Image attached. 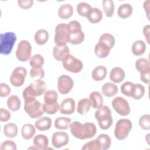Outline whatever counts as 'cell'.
I'll return each instance as SVG.
<instances>
[{
  "mask_svg": "<svg viewBox=\"0 0 150 150\" xmlns=\"http://www.w3.org/2000/svg\"><path fill=\"white\" fill-rule=\"evenodd\" d=\"M69 128L71 134L75 138L81 140L91 138L97 132L96 126L92 122L81 124L76 121L71 122Z\"/></svg>",
  "mask_w": 150,
  "mask_h": 150,
  "instance_id": "obj_1",
  "label": "cell"
},
{
  "mask_svg": "<svg viewBox=\"0 0 150 150\" xmlns=\"http://www.w3.org/2000/svg\"><path fill=\"white\" fill-rule=\"evenodd\" d=\"M100 128L106 130L111 127L113 122L111 111L107 105H102L97 108L94 114Z\"/></svg>",
  "mask_w": 150,
  "mask_h": 150,
  "instance_id": "obj_2",
  "label": "cell"
},
{
  "mask_svg": "<svg viewBox=\"0 0 150 150\" xmlns=\"http://www.w3.org/2000/svg\"><path fill=\"white\" fill-rule=\"evenodd\" d=\"M16 40V36L12 32L0 35V53L8 55L11 53Z\"/></svg>",
  "mask_w": 150,
  "mask_h": 150,
  "instance_id": "obj_3",
  "label": "cell"
},
{
  "mask_svg": "<svg viewBox=\"0 0 150 150\" xmlns=\"http://www.w3.org/2000/svg\"><path fill=\"white\" fill-rule=\"evenodd\" d=\"M54 41L56 45H66L69 42L70 32L68 25L64 23L58 24L54 29Z\"/></svg>",
  "mask_w": 150,
  "mask_h": 150,
  "instance_id": "obj_4",
  "label": "cell"
},
{
  "mask_svg": "<svg viewBox=\"0 0 150 150\" xmlns=\"http://www.w3.org/2000/svg\"><path fill=\"white\" fill-rule=\"evenodd\" d=\"M132 127L131 121L127 118L120 119L116 123L114 129L115 137L118 140L125 139Z\"/></svg>",
  "mask_w": 150,
  "mask_h": 150,
  "instance_id": "obj_5",
  "label": "cell"
},
{
  "mask_svg": "<svg viewBox=\"0 0 150 150\" xmlns=\"http://www.w3.org/2000/svg\"><path fill=\"white\" fill-rule=\"evenodd\" d=\"M24 110L32 118H38L44 114L43 104L38 100L34 99L30 101H26L24 104Z\"/></svg>",
  "mask_w": 150,
  "mask_h": 150,
  "instance_id": "obj_6",
  "label": "cell"
},
{
  "mask_svg": "<svg viewBox=\"0 0 150 150\" xmlns=\"http://www.w3.org/2000/svg\"><path fill=\"white\" fill-rule=\"evenodd\" d=\"M62 64L66 70L73 73L80 72L83 68V62L70 54L62 61Z\"/></svg>",
  "mask_w": 150,
  "mask_h": 150,
  "instance_id": "obj_7",
  "label": "cell"
},
{
  "mask_svg": "<svg viewBox=\"0 0 150 150\" xmlns=\"http://www.w3.org/2000/svg\"><path fill=\"white\" fill-rule=\"evenodd\" d=\"M32 46L26 40L20 41L18 45L15 54L17 59L21 62H26L31 57Z\"/></svg>",
  "mask_w": 150,
  "mask_h": 150,
  "instance_id": "obj_8",
  "label": "cell"
},
{
  "mask_svg": "<svg viewBox=\"0 0 150 150\" xmlns=\"http://www.w3.org/2000/svg\"><path fill=\"white\" fill-rule=\"evenodd\" d=\"M114 110L121 116L128 115L131 111L128 102L123 97H116L111 103Z\"/></svg>",
  "mask_w": 150,
  "mask_h": 150,
  "instance_id": "obj_9",
  "label": "cell"
},
{
  "mask_svg": "<svg viewBox=\"0 0 150 150\" xmlns=\"http://www.w3.org/2000/svg\"><path fill=\"white\" fill-rule=\"evenodd\" d=\"M27 74L26 69L23 67H17L12 71L10 76V82L12 86L16 87L22 86Z\"/></svg>",
  "mask_w": 150,
  "mask_h": 150,
  "instance_id": "obj_10",
  "label": "cell"
},
{
  "mask_svg": "<svg viewBox=\"0 0 150 150\" xmlns=\"http://www.w3.org/2000/svg\"><path fill=\"white\" fill-rule=\"evenodd\" d=\"M74 86V81L70 76L63 74L57 80V90L62 94H66L71 91Z\"/></svg>",
  "mask_w": 150,
  "mask_h": 150,
  "instance_id": "obj_11",
  "label": "cell"
},
{
  "mask_svg": "<svg viewBox=\"0 0 150 150\" xmlns=\"http://www.w3.org/2000/svg\"><path fill=\"white\" fill-rule=\"evenodd\" d=\"M69 141V135L64 131H57L53 134L52 137V145L56 148H60L66 145Z\"/></svg>",
  "mask_w": 150,
  "mask_h": 150,
  "instance_id": "obj_12",
  "label": "cell"
},
{
  "mask_svg": "<svg viewBox=\"0 0 150 150\" xmlns=\"http://www.w3.org/2000/svg\"><path fill=\"white\" fill-rule=\"evenodd\" d=\"M76 107L75 101L70 97L64 99L59 105V111L61 114L70 115L74 112Z\"/></svg>",
  "mask_w": 150,
  "mask_h": 150,
  "instance_id": "obj_13",
  "label": "cell"
},
{
  "mask_svg": "<svg viewBox=\"0 0 150 150\" xmlns=\"http://www.w3.org/2000/svg\"><path fill=\"white\" fill-rule=\"evenodd\" d=\"M69 54L70 50L67 45L63 46L55 45L53 47V56L54 58L58 61L62 62L64 58Z\"/></svg>",
  "mask_w": 150,
  "mask_h": 150,
  "instance_id": "obj_14",
  "label": "cell"
},
{
  "mask_svg": "<svg viewBox=\"0 0 150 150\" xmlns=\"http://www.w3.org/2000/svg\"><path fill=\"white\" fill-rule=\"evenodd\" d=\"M98 43L110 50L114 46L115 40L111 34L105 33L100 36Z\"/></svg>",
  "mask_w": 150,
  "mask_h": 150,
  "instance_id": "obj_15",
  "label": "cell"
},
{
  "mask_svg": "<svg viewBox=\"0 0 150 150\" xmlns=\"http://www.w3.org/2000/svg\"><path fill=\"white\" fill-rule=\"evenodd\" d=\"M125 71L120 67H114L110 73V79L115 83H120L125 78Z\"/></svg>",
  "mask_w": 150,
  "mask_h": 150,
  "instance_id": "obj_16",
  "label": "cell"
},
{
  "mask_svg": "<svg viewBox=\"0 0 150 150\" xmlns=\"http://www.w3.org/2000/svg\"><path fill=\"white\" fill-rule=\"evenodd\" d=\"M29 85L32 88L36 97L40 96L45 94V93L46 91V84L44 81L42 80L41 79L35 80L34 81L32 82Z\"/></svg>",
  "mask_w": 150,
  "mask_h": 150,
  "instance_id": "obj_17",
  "label": "cell"
},
{
  "mask_svg": "<svg viewBox=\"0 0 150 150\" xmlns=\"http://www.w3.org/2000/svg\"><path fill=\"white\" fill-rule=\"evenodd\" d=\"M35 127L39 131H47L52 127V120L47 117H39L35 121Z\"/></svg>",
  "mask_w": 150,
  "mask_h": 150,
  "instance_id": "obj_18",
  "label": "cell"
},
{
  "mask_svg": "<svg viewBox=\"0 0 150 150\" xmlns=\"http://www.w3.org/2000/svg\"><path fill=\"white\" fill-rule=\"evenodd\" d=\"M58 16L63 19H67L70 18L73 14V8L69 4L62 5L58 9Z\"/></svg>",
  "mask_w": 150,
  "mask_h": 150,
  "instance_id": "obj_19",
  "label": "cell"
},
{
  "mask_svg": "<svg viewBox=\"0 0 150 150\" xmlns=\"http://www.w3.org/2000/svg\"><path fill=\"white\" fill-rule=\"evenodd\" d=\"M33 144L39 149H48L49 139L47 136L43 134H38L34 137L33 139Z\"/></svg>",
  "mask_w": 150,
  "mask_h": 150,
  "instance_id": "obj_20",
  "label": "cell"
},
{
  "mask_svg": "<svg viewBox=\"0 0 150 150\" xmlns=\"http://www.w3.org/2000/svg\"><path fill=\"white\" fill-rule=\"evenodd\" d=\"M107 68L102 65L96 67L92 71L91 77L95 81H101L104 79L107 76Z\"/></svg>",
  "mask_w": 150,
  "mask_h": 150,
  "instance_id": "obj_21",
  "label": "cell"
},
{
  "mask_svg": "<svg viewBox=\"0 0 150 150\" xmlns=\"http://www.w3.org/2000/svg\"><path fill=\"white\" fill-rule=\"evenodd\" d=\"M118 87L114 83L108 82L104 84L101 87L102 93L107 97L115 96L118 92Z\"/></svg>",
  "mask_w": 150,
  "mask_h": 150,
  "instance_id": "obj_22",
  "label": "cell"
},
{
  "mask_svg": "<svg viewBox=\"0 0 150 150\" xmlns=\"http://www.w3.org/2000/svg\"><path fill=\"white\" fill-rule=\"evenodd\" d=\"M89 100L91 103V107L93 108L97 109L103 105V98L101 94L97 91H93L89 96Z\"/></svg>",
  "mask_w": 150,
  "mask_h": 150,
  "instance_id": "obj_23",
  "label": "cell"
},
{
  "mask_svg": "<svg viewBox=\"0 0 150 150\" xmlns=\"http://www.w3.org/2000/svg\"><path fill=\"white\" fill-rule=\"evenodd\" d=\"M133 12V8L129 4H123L119 6L117 10L118 16L122 19L129 17Z\"/></svg>",
  "mask_w": 150,
  "mask_h": 150,
  "instance_id": "obj_24",
  "label": "cell"
},
{
  "mask_svg": "<svg viewBox=\"0 0 150 150\" xmlns=\"http://www.w3.org/2000/svg\"><path fill=\"white\" fill-rule=\"evenodd\" d=\"M91 107V103L89 98H83L80 99L77 103V111L79 114L84 115L88 112Z\"/></svg>",
  "mask_w": 150,
  "mask_h": 150,
  "instance_id": "obj_25",
  "label": "cell"
},
{
  "mask_svg": "<svg viewBox=\"0 0 150 150\" xmlns=\"http://www.w3.org/2000/svg\"><path fill=\"white\" fill-rule=\"evenodd\" d=\"M57 98L58 94L56 91L53 90H47L44 94V104L47 105H54L58 103Z\"/></svg>",
  "mask_w": 150,
  "mask_h": 150,
  "instance_id": "obj_26",
  "label": "cell"
},
{
  "mask_svg": "<svg viewBox=\"0 0 150 150\" xmlns=\"http://www.w3.org/2000/svg\"><path fill=\"white\" fill-rule=\"evenodd\" d=\"M35 128L36 127L31 124H24L22 126L21 130L22 138L26 140H29L32 138L36 132Z\"/></svg>",
  "mask_w": 150,
  "mask_h": 150,
  "instance_id": "obj_27",
  "label": "cell"
},
{
  "mask_svg": "<svg viewBox=\"0 0 150 150\" xmlns=\"http://www.w3.org/2000/svg\"><path fill=\"white\" fill-rule=\"evenodd\" d=\"M87 18L90 22L97 23L100 22L103 18V12L97 8H92Z\"/></svg>",
  "mask_w": 150,
  "mask_h": 150,
  "instance_id": "obj_28",
  "label": "cell"
},
{
  "mask_svg": "<svg viewBox=\"0 0 150 150\" xmlns=\"http://www.w3.org/2000/svg\"><path fill=\"white\" fill-rule=\"evenodd\" d=\"M49 33L45 29H39L36 32L34 39L35 42L39 45H45L49 39Z\"/></svg>",
  "mask_w": 150,
  "mask_h": 150,
  "instance_id": "obj_29",
  "label": "cell"
},
{
  "mask_svg": "<svg viewBox=\"0 0 150 150\" xmlns=\"http://www.w3.org/2000/svg\"><path fill=\"white\" fill-rule=\"evenodd\" d=\"M146 50V44L142 40H138L134 42L132 46V52L135 56H141Z\"/></svg>",
  "mask_w": 150,
  "mask_h": 150,
  "instance_id": "obj_30",
  "label": "cell"
},
{
  "mask_svg": "<svg viewBox=\"0 0 150 150\" xmlns=\"http://www.w3.org/2000/svg\"><path fill=\"white\" fill-rule=\"evenodd\" d=\"M3 130L5 136L9 138H12L17 135L18 129L15 124L9 122L4 125Z\"/></svg>",
  "mask_w": 150,
  "mask_h": 150,
  "instance_id": "obj_31",
  "label": "cell"
},
{
  "mask_svg": "<svg viewBox=\"0 0 150 150\" xmlns=\"http://www.w3.org/2000/svg\"><path fill=\"white\" fill-rule=\"evenodd\" d=\"M71 121V119L68 117H57L54 121V127L57 129H67L69 128Z\"/></svg>",
  "mask_w": 150,
  "mask_h": 150,
  "instance_id": "obj_32",
  "label": "cell"
},
{
  "mask_svg": "<svg viewBox=\"0 0 150 150\" xmlns=\"http://www.w3.org/2000/svg\"><path fill=\"white\" fill-rule=\"evenodd\" d=\"M21 100L16 95H11L7 99V105L12 111H16L21 107Z\"/></svg>",
  "mask_w": 150,
  "mask_h": 150,
  "instance_id": "obj_33",
  "label": "cell"
},
{
  "mask_svg": "<svg viewBox=\"0 0 150 150\" xmlns=\"http://www.w3.org/2000/svg\"><path fill=\"white\" fill-rule=\"evenodd\" d=\"M145 90L144 86L140 84H134L132 87L131 97L135 100H140L144 96Z\"/></svg>",
  "mask_w": 150,
  "mask_h": 150,
  "instance_id": "obj_34",
  "label": "cell"
},
{
  "mask_svg": "<svg viewBox=\"0 0 150 150\" xmlns=\"http://www.w3.org/2000/svg\"><path fill=\"white\" fill-rule=\"evenodd\" d=\"M101 146V149L106 150L110 148L111 144V139L110 136L105 134H100L96 138Z\"/></svg>",
  "mask_w": 150,
  "mask_h": 150,
  "instance_id": "obj_35",
  "label": "cell"
},
{
  "mask_svg": "<svg viewBox=\"0 0 150 150\" xmlns=\"http://www.w3.org/2000/svg\"><path fill=\"white\" fill-rule=\"evenodd\" d=\"M103 8L107 17H112L114 12V2L112 0H104L102 1Z\"/></svg>",
  "mask_w": 150,
  "mask_h": 150,
  "instance_id": "obj_36",
  "label": "cell"
},
{
  "mask_svg": "<svg viewBox=\"0 0 150 150\" xmlns=\"http://www.w3.org/2000/svg\"><path fill=\"white\" fill-rule=\"evenodd\" d=\"M44 62L43 57L40 54H36L30 57L29 63L32 68L40 69L42 68Z\"/></svg>",
  "mask_w": 150,
  "mask_h": 150,
  "instance_id": "obj_37",
  "label": "cell"
},
{
  "mask_svg": "<svg viewBox=\"0 0 150 150\" xmlns=\"http://www.w3.org/2000/svg\"><path fill=\"white\" fill-rule=\"evenodd\" d=\"M91 8L92 7L90 4L82 2L78 4L77 6V11L79 15L80 16L83 17H87L91 10Z\"/></svg>",
  "mask_w": 150,
  "mask_h": 150,
  "instance_id": "obj_38",
  "label": "cell"
},
{
  "mask_svg": "<svg viewBox=\"0 0 150 150\" xmlns=\"http://www.w3.org/2000/svg\"><path fill=\"white\" fill-rule=\"evenodd\" d=\"M149 65L150 64L149 60L144 57H140L135 62V67L138 71H139V73L143 71L149 70Z\"/></svg>",
  "mask_w": 150,
  "mask_h": 150,
  "instance_id": "obj_39",
  "label": "cell"
},
{
  "mask_svg": "<svg viewBox=\"0 0 150 150\" xmlns=\"http://www.w3.org/2000/svg\"><path fill=\"white\" fill-rule=\"evenodd\" d=\"M85 38V35L83 32L81 30L80 32L76 33L70 34L69 43L72 45H79L81 43Z\"/></svg>",
  "mask_w": 150,
  "mask_h": 150,
  "instance_id": "obj_40",
  "label": "cell"
},
{
  "mask_svg": "<svg viewBox=\"0 0 150 150\" xmlns=\"http://www.w3.org/2000/svg\"><path fill=\"white\" fill-rule=\"evenodd\" d=\"M110 50L105 48V47L103 46L99 43H97L94 47V52L98 58H105L110 53Z\"/></svg>",
  "mask_w": 150,
  "mask_h": 150,
  "instance_id": "obj_41",
  "label": "cell"
},
{
  "mask_svg": "<svg viewBox=\"0 0 150 150\" xmlns=\"http://www.w3.org/2000/svg\"><path fill=\"white\" fill-rule=\"evenodd\" d=\"M22 96L25 102L32 101L36 98V95L30 85L27 86L22 92Z\"/></svg>",
  "mask_w": 150,
  "mask_h": 150,
  "instance_id": "obj_42",
  "label": "cell"
},
{
  "mask_svg": "<svg viewBox=\"0 0 150 150\" xmlns=\"http://www.w3.org/2000/svg\"><path fill=\"white\" fill-rule=\"evenodd\" d=\"M138 124L142 129L145 130L150 129V115L144 114L142 115L139 119Z\"/></svg>",
  "mask_w": 150,
  "mask_h": 150,
  "instance_id": "obj_43",
  "label": "cell"
},
{
  "mask_svg": "<svg viewBox=\"0 0 150 150\" xmlns=\"http://www.w3.org/2000/svg\"><path fill=\"white\" fill-rule=\"evenodd\" d=\"M82 150H100L101 146L98 141L96 139L87 142L81 148Z\"/></svg>",
  "mask_w": 150,
  "mask_h": 150,
  "instance_id": "obj_44",
  "label": "cell"
},
{
  "mask_svg": "<svg viewBox=\"0 0 150 150\" xmlns=\"http://www.w3.org/2000/svg\"><path fill=\"white\" fill-rule=\"evenodd\" d=\"M30 76L32 79L35 80L42 79L45 76V71L42 68H31V69L30 70Z\"/></svg>",
  "mask_w": 150,
  "mask_h": 150,
  "instance_id": "obj_45",
  "label": "cell"
},
{
  "mask_svg": "<svg viewBox=\"0 0 150 150\" xmlns=\"http://www.w3.org/2000/svg\"><path fill=\"white\" fill-rule=\"evenodd\" d=\"M67 25L70 34L76 33L81 31V24L77 21H72L70 22Z\"/></svg>",
  "mask_w": 150,
  "mask_h": 150,
  "instance_id": "obj_46",
  "label": "cell"
},
{
  "mask_svg": "<svg viewBox=\"0 0 150 150\" xmlns=\"http://www.w3.org/2000/svg\"><path fill=\"white\" fill-rule=\"evenodd\" d=\"M134 83L130 81H126L121 86V91L122 94L127 96L131 97V91Z\"/></svg>",
  "mask_w": 150,
  "mask_h": 150,
  "instance_id": "obj_47",
  "label": "cell"
},
{
  "mask_svg": "<svg viewBox=\"0 0 150 150\" xmlns=\"http://www.w3.org/2000/svg\"><path fill=\"white\" fill-rule=\"evenodd\" d=\"M0 149L1 150H16V144L12 140H6L3 142L1 145Z\"/></svg>",
  "mask_w": 150,
  "mask_h": 150,
  "instance_id": "obj_48",
  "label": "cell"
},
{
  "mask_svg": "<svg viewBox=\"0 0 150 150\" xmlns=\"http://www.w3.org/2000/svg\"><path fill=\"white\" fill-rule=\"evenodd\" d=\"M43 108L45 112L52 115L56 113L59 110V105L58 103L53 105H47L45 104H43Z\"/></svg>",
  "mask_w": 150,
  "mask_h": 150,
  "instance_id": "obj_49",
  "label": "cell"
},
{
  "mask_svg": "<svg viewBox=\"0 0 150 150\" xmlns=\"http://www.w3.org/2000/svg\"><path fill=\"white\" fill-rule=\"evenodd\" d=\"M11 93V88L6 83L0 84V96L1 97H6L9 95Z\"/></svg>",
  "mask_w": 150,
  "mask_h": 150,
  "instance_id": "obj_50",
  "label": "cell"
},
{
  "mask_svg": "<svg viewBox=\"0 0 150 150\" xmlns=\"http://www.w3.org/2000/svg\"><path fill=\"white\" fill-rule=\"evenodd\" d=\"M18 6L23 9H28L30 8L33 5V0H18Z\"/></svg>",
  "mask_w": 150,
  "mask_h": 150,
  "instance_id": "obj_51",
  "label": "cell"
},
{
  "mask_svg": "<svg viewBox=\"0 0 150 150\" xmlns=\"http://www.w3.org/2000/svg\"><path fill=\"white\" fill-rule=\"evenodd\" d=\"M11 117V114L10 112L3 108L0 109V121L1 122H6L8 121Z\"/></svg>",
  "mask_w": 150,
  "mask_h": 150,
  "instance_id": "obj_52",
  "label": "cell"
},
{
  "mask_svg": "<svg viewBox=\"0 0 150 150\" xmlns=\"http://www.w3.org/2000/svg\"><path fill=\"white\" fill-rule=\"evenodd\" d=\"M149 76H150V69L145 71H143L140 73V79L141 81L145 84L149 83V81H150Z\"/></svg>",
  "mask_w": 150,
  "mask_h": 150,
  "instance_id": "obj_53",
  "label": "cell"
},
{
  "mask_svg": "<svg viewBox=\"0 0 150 150\" xmlns=\"http://www.w3.org/2000/svg\"><path fill=\"white\" fill-rule=\"evenodd\" d=\"M149 30H150V26L147 25L145 26L143 28V34L146 38V40L148 44H149Z\"/></svg>",
  "mask_w": 150,
  "mask_h": 150,
  "instance_id": "obj_54",
  "label": "cell"
},
{
  "mask_svg": "<svg viewBox=\"0 0 150 150\" xmlns=\"http://www.w3.org/2000/svg\"><path fill=\"white\" fill-rule=\"evenodd\" d=\"M143 6H144V10L146 13V15H147V18H149V0H147L146 1H144V5H143Z\"/></svg>",
  "mask_w": 150,
  "mask_h": 150,
  "instance_id": "obj_55",
  "label": "cell"
}]
</instances>
